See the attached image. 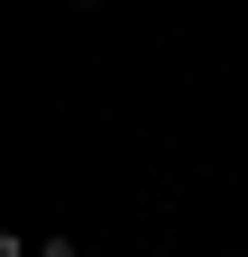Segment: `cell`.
<instances>
[{"instance_id":"obj_2","label":"cell","mask_w":248,"mask_h":257,"mask_svg":"<svg viewBox=\"0 0 248 257\" xmlns=\"http://www.w3.org/2000/svg\"><path fill=\"white\" fill-rule=\"evenodd\" d=\"M83 10H92V0H83Z\"/></svg>"},{"instance_id":"obj_1","label":"cell","mask_w":248,"mask_h":257,"mask_svg":"<svg viewBox=\"0 0 248 257\" xmlns=\"http://www.w3.org/2000/svg\"><path fill=\"white\" fill-rule=\"evenodd\" d=\"M37 257H83V248H74V239H46V248H37Z\"/></svg>"}]
</instances>
